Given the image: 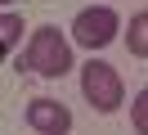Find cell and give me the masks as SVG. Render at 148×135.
I'll return each instance as SVG.
<instances>
[{
    "mask_svg": "<svg viewBox=\"0 0 148 135\" xmlns=\"http://www.w3.org/2000/svg\"><path fill=\"white\" fill-rule=\"evenodd\" d=\"M23 63H27V72L54 81V77H63V72H72V45H67V36L58 32V27H36Z\"/></svg>",
    "mask_w": 148,
    "mask_h": 135,
    "instance_id": "cell-1",
    "label": "cell"
},
{
    "mask_svg": "<svg viewBox=\"0 0 148 135\" xmlns=\"http://www.w3.org/2000/svg\"><path fill=\"white\" fill-rule=\"evenodd\" d=\"M81 95L90 99L94 113H117L121 99H126V86H121V77H117V68H112V63L90 59V63L81 68Z\"/></svg>",
    "mask_w": 148,
    "mask_h": 135,
    "instance_id": "cell-2",
    "label": "cell"
},
{
    "mask_svg": "<svg viewBox=\"0 0 148 135\" xmlns=\"http://www.w3.org/2000/svg\"><path fill=\"white\" fill-rule=\"evenodd\" d=\"M117 27H121L117 9H108V5H90V9H81V14L72 18V41L85 45V50H103V45L117 41Z\"/></svg>",
    "mask_w": 148,
    "mask_h": 135,
    "instance_id": "cell-3",
    "label": "cell"
},
{
    "mask_svg": "<svg viewBox=\"0 0 148 135\" xmlns=\"http://www.w3.org/2000/svg\"><path fill=\"white\" fill-rule=\"evenodd\" d=\"M27 126L36 135H67L72 131V113L58 99H32L27 104Z\"/></svg>",
    "mask_w": 148,
    "mask_h": 135,
    "instance_id": "cell-4",
    "label": "cell"
},
{
    "mask_svg": "<svg viewBox=\"0 0 148 135\" xmlns=\"http://www.w3.org/2000/svg\"><path fill=\"white\" fill-rule=\"evenodd\" d=\"M18 41H23V18L18 14H0V59H9Z\"/></svg>",
    "mask_w": 148,
    "mask_h": 135,
    "instance_id": "cell-5",
    "label": "cell"
},
{
    "mask_svg": "<svg viewBox=\"0 0 148 135\" xmlns=\"http://www.w3.org/2000/svg\"><path fill=\"white\" fill-rule=\"evenodd\" d=\"M126 41H130V54H135V59L148 54V14H135V18H130V36H126Z\"/></svg>",
    "mask_w": 148,
    "mask_h": 135,
    "instance_id": "cell-6",
    "label": "cell"
},
{
    "mask_svg": "<svg viewBox=\"0 0 148 135\" xmlns=\"http://www.w3.org/2000/svg\"><path fill=\"white\" fill-rule=\"evenodd\" d=\"M130 113H135V131L148 135V90H139V95H135V108H130Z\"/></svg>",
    "mask_w": 148,
    "mask_h": 135,
    "instance_id": "cell-7",
    "label": "cell"
},
{
    "mask_svg": "<svg viewBox=\"0 0 148 135\" xmlns=\"http://www.w3.org/2000/svg\"><path fill=\"white\" fill-rule=\"evenodd\" d=\"M0 5H14V0H0Z\"/></svg>",
    "mask_w": 148,
    "mask_h": 135,
    "instance_id": "cell-8",
    "label": "cell"
}]
</instances>
